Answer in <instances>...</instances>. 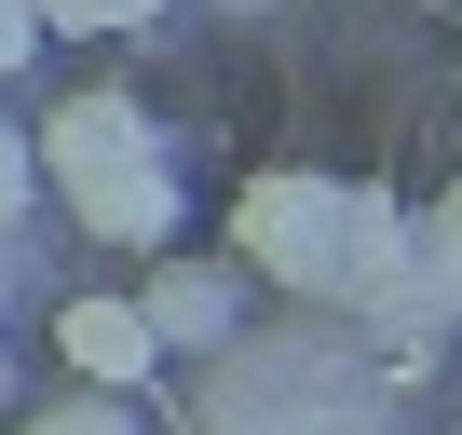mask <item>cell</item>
I'll list each match as a JSON object with an SVG mask.
<instances>
[{
    "mask_svg": "<svg viewBox=\"0 0 462 435\" xmlns=\"http://www.w3.org/2000/svg\"><path fill=\"white\" fill-rule=\"evenodd\" d=\"M231 259L259 286H300V300H381L408 273V204L381 177H313V163H273L231 190Z\"/></svg>",
    "mask_w": 462,
    "mask_h": 435,
    "instance_id": "1",
    "label": "cell"
},
{
    "mask_svg": "<svg viewBox=\"0 0 462 435\" xmlns=\"http://www.w3.org/2000/svg\"><path fill=\"white\" fill-rule=\"evenodd\" d=\"M245 259H204V245H150V273H136V313H150V340L163 354H217L231 327H245Z\"/></svg>",
    "mask_w": 462,
    "mask_h": 435,
    "instance_id": "2",
    "label": "cell"
},
{
    "mask_svg": "<svg viewBox=\"0 0 462 435\" xmlns=\"http://www.w3.org/2000/svg\"><path fill=\"white\" fill-rule=\"evenodd\" d=\"M69 190V218H82V232L96 245H177V218H190V190H177V163L163 150H136V163H96V177H55Z\"/></svg>",
    "mask_w": 462,
    "mask_h": 435,
    "instance_id": "3",
    "label": "cell"
},
{
    "mask_svg": "<svg viewBox=\"0 0 462 435\" xmlns=\"http://www.w3.org/2000/svg\"><path fill=\"white\" fill-rule=\"evenodd\" d=\"M55 354H69V381H96V394H136V381L163 367V340H150L136 300H69V313H55Z\"/></svg>",
    "mask_w": 462,
    "mask_h": 435,
    "instance_id": "4",
    "label": "cell"
},
{
    "mask_svg": "<svg viewBox=\"0 0 462 435\" xmlns=\"http://www.w3.org/2000/svg\"><path fill=\"white\" fill-rule=\"evenodd\" d=\"M28 150H42V177H96V163H136V150H163V123H150L136 96H69V109H55Z\"/></svg>",
    "mask_w": 462,
    "mask_h": 435,
    "instance_id": "5",
    "label": "cell"
},
{
    "mask_svg": "<svg viewBox=\"0 0 462 435\" xmlns=\"http://www.w3.org/2000/svg\"><path fill=\"white\" fill-rule=\"evenodd\" d=\"M150 14H163V0H42V42H123Z\"/></svg>",
    "mask_w": 462,
    "mask_h": 435,
    "instance_id": "6",
    "label": "cell"
},
{
    "mask_svg": "<svg viewBox=\"0 0 462 435\" xmlns=\"http://www.w3.org/2000/svg\"><path fill=\"white\" fill-rule=\"evenodd\" d=\"M14 435H136V408H123V394H96V381H82V394H69V408H28V421H14Z\"/></svg>",
    "mask_w": 462,
    "mask_h": 435,
    "instance_id": "7",
    "label": "cell"
},
{
    "mask_svg": "<svg viewBox=\"0 0 462 435\" xmlns=\"http://www.w3.org/2000/svg\"><path fill=\"white\" fill-rule=\"evenodd\" d=\"M42 204V150L14 136V109H0V232H14V218Z\"/></svg>",
    "mask_w": 462,
    "mask_h": 435,
    "instance_id": "8",
    "label": "cell"
},
{
    "mask_svg": "<svg viewBox=\"0 0 462 435\" xmlns=\"http://www.w3.org/2000/svg\"><path fill=\"white\" fill-rule=\"evenodd\" d=\"M408 245H421V259H462V177H448L435 204H408Z\"/></svg>",
    "mask_w": 462,
    "mask_h": 435,
    "instance_id": "9",
    "label": "cell"
},
{
    "mask_svg": "<svg viewBox=\"0 0 462 435\" xmlns=\"http://www.w3.org/2000/svg\"><path fill=\"white\" fill-rule=\"evenodd\" d=\"M28 55H42V0H0V82H14Z\"/></svg>",
    "mask_w": 462,
    "mask_h": 435,
    "instance_id": "10",
    "label": "cell"
}]
</instances>
